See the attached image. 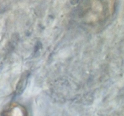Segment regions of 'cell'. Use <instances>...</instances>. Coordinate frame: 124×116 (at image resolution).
<instances>
[{
    "label": "cell",
    "instance_id": "1",
    "mask_svg": "<svg viewBox=\"0 0 124 116\" xmlns=\"http://www.w3.org/2000/svg\"><path fill=\"white\" fill-rule=\"evenodd\" d=\"M12 116H23V112L18 108H16L12 113Z\"/></svg>",
    "mask_w": 124,
    "mask_h": 116
}]
</instances>
